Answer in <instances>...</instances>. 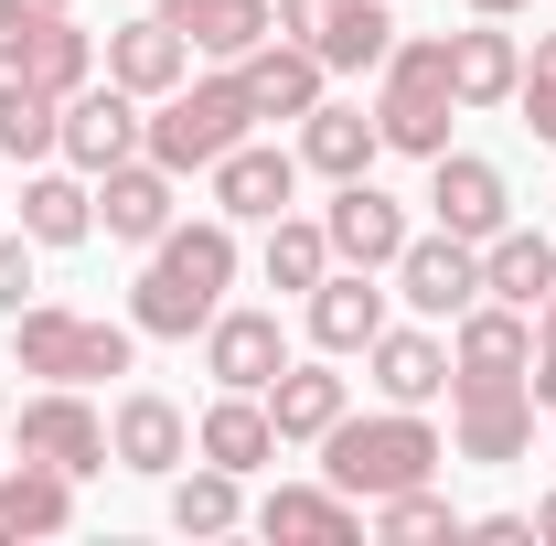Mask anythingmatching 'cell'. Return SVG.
I'll use <instances>...</instances> for the list:
<instances>
[{"mask_svg": "<svg viewBox=\"0 0 556 546\" xmlns=\"http://www.w3.org/2000/svg\"><path fill=\"white\" fill-rule=\"evenodd\" d=\"M247 525L257 536H300V546H353L364 536V504H353L343 482H268L247 504Z\"/></svg>", "mask_w": 556, "mask_h": 546, "instance_id": "15", "label": "cell"}, {"mask_svg": "<svg viewBox=\"0 0 556 546\" xmlns=\"http://www.w3.org/2000/svg\"><path fill=\"white\" fill-rule=\"evenodd\" d=\"M11 439H22V450H33V461H54V472H108V418L86 408V397H75V386H43V397H22V408H11Z\"/></svg>", "mask_w": 556, "mask_h": 546, "instance_id": "9", "label": "cell"}, {"mask_svg": "<svg viewBox=\"0 0 556 546\" xmlns=\"http://www.w3.org/2000/svg\"><path fill=\"white\" fill-rule=\"evenodd\" d=\"M321 236H332V258H343V269H375V278H386L417 225H407V204H396V194H375V172H364V183H332Z\"/></svg>", "mask_w": 556, "mask_h": 546, "instance_id": "12", "label": "cell"}, {"mask_svg": "<svg viewBox=\"0 0 556 546\" xmlns=\"http://www.w3.org/2000/svg\"><path fill=\"white\" fill-rule=\"evenodd\" d=\"M450 375H535V311H514V300H471L460 311V333H450Z\"/></svg>", "mask_w": 556, "mask_h": 546, "instance_id": "18", "label": "cell"}, {"mask_svg": "<svg viewBox=\"0 0 556 546\" xmlns=\"http://www.w3.org/2000/svg\"><path fill=\"white\" fill-rule=\"evenodd\" d=\"M375 536H386V546H439V536H460V514H450V493L407 482V493L375 504Z\"/></svg>", "mask_w": 556, "mask_h": 546, "instance_id": "35", "label": "cell"}, {"mask_svg": "<svg viewBox=\"0 0 556 546\" xmlns=\"http://www.w3.org/2000/svg\"><path fill=\"white\" fill-rule=\"evenodd\" d=\"M172 525L182 536H236L247 525V472H172Z\"/></svg>", "mask_w": 556, "mask_h": 546, "instance_id": "34", "label": "cell"}, {"mask_svg": "<svg viewBox=\"0 0 556 546\" xmlns=\"http://www.w3.org/2000/svg\"><path fill=\"white\" fill-rule=\"evenodd\" d=\"M247 129H257V97H247V75L214 65V75H182L172 97H150V139H139V150H150L161 172H182V183H193V172H214V161H225Z\"/></svg>", "mask_w": 556, "mask_h": 546, "instance_id": "3", "label": "cell"}, {"mask_svg": "<svg viewBox=\"0 0 556 546\" xmlns=\"http://www.w3.org/2000/svg\"><path fill=\"white\" fill-rule=\"evenodd\" d=\"M471 11H482V22H514V11H525V0H471Z\"/></svg>", "mask_w": 556, "mask_h": 546, "instance_id": "42", "label": "cell"}, {"mask_svg": "<svg viewBox=\"0 0 556 546\" xmlns=\"http://www.w3.org/2000/svg\"><path fill=\"white\" fill-rule=\"evenodd\" d=\"M108 461H118V472H150V482H172L182 461H193V418L172 408L161 386H129V397L108 408Z\"/></svg>", "mask_w": 556, "mask_h": 546, "instance_id": "11", "label": "cell"}, {"mask_svg": "<svg viewBox=\"0 0 556 546\" xmlns=\"http://www.w3.org/2000/svg\"><path fill=\"white\" fill-rule=\"evenodd\" d=\"M471 536H482V546H525V536H535V514H482Z\"/></svg>", "mask_w": 556, "mask_h": 546, "instance_id": "40", "label": "cell"}, {"mask_svg": "<svg viewBox=\"0 0 556 546\" xmlns=\"http://www.w3.org/2000/svg\"><path fill=\"white\" fill-rule=\"evenodd\" d=\"M535 408H556V289L535 300Z\"/></svg>", "mask_w": 556, "mask_h": 546, "instance_id": "38", "label": "cell"}, {"mask_svg": "<svg viewBox=\"0 0 556 546\" xmlns=\"http://www.w3.org/2000/svg\"><path fill=\"white\" fill-rule=\"evenodd\" d=\"M386 333V289H375V269H321V289H311V343L321 353H364V343Z\"/></svg>", "mask_w": 556, "mask_h": 546, "instance_id": "24", "label": "cell"}, {"mask_svg": "<svg viewBox=\"0 0 556 546\" xmlns=\"http://www.w3.org/2000/svg\"><path fill=\"white\" fill-rule=\"evenodd\" d=\"M311 54H321L332 75H375L386 54H396V22H386V0H343V11L311 33Z\"/></svg>", "mask_w": 556, "mask_h": 546, "instance_id": "32", "label": "cell"}, {"mask_svg": "<svg viewBox=\"0 0 556 546\" xmlns=\"http://www.w3.org/2000/svg\"><path fill=\"white\" fill-rule=\"evenodd\" d=\"M428 214H439L450 236H471V247H482V236L514 225V183L492 172L482 150H439V161H428Z\"/></svg>", "mask_w": 556, "mask_h": 546, "instance_id": "14", "label": "cell"}, {"mask_svg": "<svg viewBox=\"0 0 556 546\" xmlns=\"http://www.w3.org/2000/svg\"><path fill=\"white\" fill-rule=\"evenodd\" d=\"M514 108H525V129L556 150V33L535 44V54H525V86H514Z\"/></svg>", "mask_w": 556, "mask_h": 546, "instance_id": "36", "label": "cell"}, {"mask_svg": "<svg viewBox=\"0 0 556 546\" xmlns=\"http://www.w3.org/2000/svg\"><path fill=\"white\" fill-rule=\"evenodd\" d=\"M161 22H172L193 54H214V65H247L278 33V0H161Z\"/></svg>", "mask_w": 556, "mask_h": 546, "instance_id": "21", "label": "cell"}, {"mask_svg": "<svg viewBox=\"0 0 556 546\" xmlns=\"http://www.w3.org/2000/svg\"><path fill=\"white\" fill-rule=\"evenodd\" d=\"M247 97H257V119H311L321 97H332V65L311 54V44H289V33H268L257 54H247Z\"/></svg>", "mask_w": 556, "mask_h": 546, "instance_id": "20", "label": "cell"}, {"mask_svg": "<svg viewBox=\"0 0 556 546\" xmlns=\"http://www.w3.org/2000/svg\"><path fill=\"white\" fill-rule=\"evenodd\" d=\"M375 150H386L375 108H343V97H321V108L300 119V172H321V183H364V172H375Z\"/></svg>", "mask_w": 556, "mask_h": 546, "instance_id": "22", "label": "cell"}, {"mask_svg": "<svg viewBox=\"0 0 556 546\" xmlns=\"http://www.w3.org/2000/svg\"><path fill=\"white\" fill-rule=\"evenodd\" d=\"M386 278H396V300H407L417 322H460V311L482 300V247L439 225V236H407V247H396V269H386Z\"/></svg>", "mask_w": 556, "mask_h": 546, "instance_id": "7", "label": "cell"}, {"mask_svg": "<svg viewBox=\"0 0 556 546\" xmlns=\"http://www.w3.org/2000/svg\"><path fill=\"white\" fill-rule=\"evenodd\" d=\"M204 183H214V214H225V225H268V214H289V204H300V150L236 139V150L214 161Z\"/></svg>", "mask_w": 556, "mask_h": 546, "instance_id": "13", "label": "cell"}, {"mask_svg": "<svg viewBox=\"0 0 556 546\" xmlns=\"http://www.w3.org/2000/svg\"><path fill=\"white\" fill-rule=\"evenodd\" d=\"M0 418H11V386H0Z\"/></svg>", "mask_w": 556, "mask_h": 546, "instance_id": "44", "label": "cell"}, {"mask_svg": "<svg viewBox=\"0 0 556 546\" xmlns=\"http://www.w3.org/2000/svg\"><path fill=\"white\" fill-rule=\"evenodd\" d=\"M97 225H108L118 247H161V236L182 225V172H161L150 150L118 161V172H97Z\"/></svg>", "mask_w": 556, "mask_h": 546, "instance_id": "10", "label": "cell"}, {"mask_svg": "<svg viewBox=\"0 0 556 546\" xmlns=\"http://www.w3.org/2000/svg\"><path fill=\"white\" fill-rule=\"evenodd\" d=\"M139 139H150V97H129L118 75H97V86L65 97V161L86 172V183L118 172V161H139Z\"/></svg>", "mask_w": 556, "mask_h": 546, "instance_id": "8", "label": "cell"}, {"mask_svg": "<svg viewBox=\"0 0 556 546\" xmlns=\"http://www.w3.org/2000/svg\"><path fill=\"white\" fill-rule=\"evenodd\" d=\"M97 65H108V44L75 33L65 11H54V22H33V44H22V65H11V75H33L43 97H75V86H97Z\"/></svg>", "mask_w": 556, "mask_h": 546, "instance_id": "30", "label": "cell"}, {"mask_svg": "<svg viewBox=\"0 0 556 546\" xmlns=\"http://www.w3.org/2000/svg\"><path fill=\"white\" fill-rule=\"evenodd\" d=\"M65 150V97H43L33 75H0V161H54Z\"/></svg>", "mask_w": 556, "mask_h": 546, "instance_id": "31", "label": "cell"}, {"mask_svg": "<svg viewBox=\"0 0 556 546\" xmlns=\"http://www.w3.org/2000/svg\"><path fill=\"white\" fill-rule=\"evenodd\" d=\"M22 236L33 247H86L97 236V183L86 172H33L22 183Z\"/></svg>", "mask_w": 556, "mask_h": 546, "instance_id": "27", "label": "cell"}, {"mask_svg": "<svg viewBox=\"0 0 556 546\" xmlns=\"http://www.w3.org/2000/svg\"><path fill=\"white\" fill-rule=\"evenodd\" d=\"M97 75H118L129 97H172V86L193 75V44H182L161 11H139V22H118V33H108V65H97Z\"/></svg>", "mask_w": 556, "mask_h": 546, "instance_id": "23", "label": "cell"}, {"mask_svg": "<svg viewBox=\"0 0 556 546\" xmlns=\"http://www.w3.org/2000/svg\"><path fill=\"white\" fill-rule=\"evenodd\" d=\"M332 11H343V0H278V33H289V44H311Z\"/></svg>", "mask_w": 556, "mask_h": 546, "instance_id": "39", "label": "cell"}, {"mask_svg": "<svg viewBox=\"0 0 556 546\" xmlns=\"http://www.w3.org/2000/svg\"><path fill=\"white\" fill-rule=\"evenodd\" d=\"M364 375H375V397H386V408H428V397H450V343L439 333H396V322H386V333L364 343Z\"/></svg>", "mask_w": 556, "mask_h": 546, "instance_id": "19", "label": "cell"}, {"mask_svg": "<svg viewBox=\"0 0 556 546\" xmlns=\"http://www.w3.org/2000/svg\"><path fill=\"white\" fill-rule=\"evenodd\" d=\"M278 450V418H268V397H247V386H214V408L193 418V461H214V472H268Z\"/></svg>", "mask_w": 556, "mask_h": 546, "instance_id": "16", "label": "cell"}, {"mask_svg": "<svg viewBox=\"0 0 556 546\" xmlns=\"http://www.w3.org/2000/svg\"><path fill=\"white\" fill-rule=\"evenodd\" d=\"M75 525V472H54V461H11L0 472V546H22V536H65Z\"/></svg>", "mask_w": 556, "mask_h": 546, "instance_id": "25", "label": "cell"}, {"mask_svg": "<svg viewBox=\"0 0 556 546\" xmlns=\"http://www.w3.org/2000/svg\"><path fill=\"white\" fill-rule=\"evenodd\" d=\"M225 289H236V225H225V214L172 225V236L150 247L139 289H129V322H139L150 343H193L214 311H225Z\"/></svg>", "mask_w": 556, "mask_h": 546, "instance_id": "1", "label": "cell"}, {"mask_svg": "<svg viewBox=\"0 0 556 546\" xmlns=\"http://www.w3.org/2000/svg\"><path fill=\"white\" fill-rule=\"evenodd\" d=\"M289 364V333H278V311H214L204 322V375L214 386H247V397H268V375Z\"/></svg>", "mask_w": 556, "mask_h": 546, "instance_id": "17", "label": "cell"}, {"mask_svg": "<svg viewBox=\"0 0 556 546\" xmlns=\"http://www.w3.org/2000/svg\"><path fill=\"white\" fill-rule=\"evenodd\" d=\"M257 269H268V289H321V269H332V236H321V214H268V247H257Z\"/></svg>", "mask_w": 556, "mask_h": 546, "instance_id": "33", "label": "cell"}, {"mask_svg": "<svg viewBox=\"0 0 556 546\" xmlns=\"http://www.w3.org/2000/svg\"><path fill=\"white\" fill-rule=\"evenodd\" d=\"M482 289H492V300H514V311H535V300L556 289V236H535V225L482 236Z\"/></svg>", "mask_w": 556, "mask_h": 546, "instance_id": "28", "label": "cell"}, {"mask_svg": "<svg viewBox=\"0 0 556 546\" xmlns=\"http://www.w3.org/2000/svg\"><path fill=\"white\" fill-rule=\"evenodd\" d=\"M11 11H33V22H43V11H65V0H11Z\"/></svg>", "mask_w": 556, "mask_h": 546, "instance_id": "43", "label": "cell"}, {"mask_svg": "<svg viewBox=\"0 0 556 546\" xmlns=\"http://www.w3.org/2000/svg\"><path fill=\"white\" fill-rule=\"evenodd\" d=\"M450 450L460 461H525L535 450V375H450Z\"/></svg>", "mask_w": 556, "mask_h": 546, "instance_id": "6", "label": "cell"}, {"mask_svg": "<svg viewBox=\"0 0 556 546\" xmlns=\"http://www.w3.org/2000/svg\"><path fill=\"white\" fill-rule=\"evenodd\" d=\"M535 536H546V546H556V493H535Z\"/></svg>", "mask_w": 556, "mask_h": 546, "instance_id": "41", "label": "cell"}, {"mask_svg": "<svg viewBox=\"0 0 556 546\" xmlns=\"http://www.w3.org/2000/svg\"><path fill=\"white\" fill-rule=\"evenodd\" d=\"M439 44H450V86H460V108H514V86H525V44H514L503 22L439 33Z\"/></svg>", "mask_w": 556, "mask_h": 546, "instance_id": "26", "label": "cell"}, {"mask_svg": "<svg viewBox=\"0 0 556 546\" xmlns=\"http://www.w3.org/2000/svg\"><path fill=\"white\" fill-rule=\"evenodd\" d=\"M11 343H22V375L97 386V375H129L139 322H97V311H65V300H33V311H11Z\"/></svg>", "mask_w": 556, "mask_h": 546, "instance_id": "5", "label": "cell"}, {"mask_svg": "<svg viewBox=\"0 0 556 546\" xmlns=\"http://www.w3.org/2000/svg\"><path fill=\"white\" fill-rule=\"evenodd\" d=\"M450 119H460L450 44H439V33L396 44V54L375 65V129H386V150H407V161H439V150H450Z\"/></svg>", "mask_w": 556, "mask_h": 546, "instance_id": "4", "label": "cell"}, {"mask_svg": "<svg viewBox=\"0 0 556 546\" xmlns=\"http://www.w3.org/2000/svg\"><path fill=\"white\" fill-rule=\"evenodd\" d=\"M11 311H33V236H22V225L0 236V322H11Z\"/></svg>", "mask_w": 556, "mask_h": 546, "instance_id": "37", "label": "cell"}, {"mask_svg": "<svg viewBox=\"0 0 556 546\" xmlns=\"http://www.w3.org/2000/svg\"><path fill=\"white\" fill-rule=\"evenodd\" d=\"M343 408H353V386L332 375V364H278V375H268V418H278V439H321Z\"/></svg>", "mask_w": 556, "mask_h": 546, "instance_id": "29", "label": "cell"}, {"mask_svg": "<svg viewBox=\"0 0 556 546\" xmlns=\"http://www.w3.org/2000/svg\"><path fill=\"white\" fill-rule=\"evenodd\" d=\"M311 450H321V482H343L353 504H386L407 482H439V461H450V439L428 429V408H375V418L343 408Z\"/></svg>", "mask_w": 556, "mask_h": 546, "instance_id": "2", "label": "cell"}]
</instances>
